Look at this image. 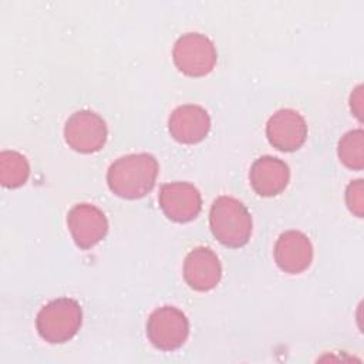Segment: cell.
Returning <instances> with one entry per match:
<instances>
[{
	"instance_id": "6da1fadb",
	"label": "cell",
	"mask_w": 364,
	"mask_h": 364,
	"mask_svg": "<svg viewBox=\"0 0 364 364\" xmlns=\"http://www.w3.org/2000/svg\"><path fill=\"white\" fill-rule=\"evenodd\" d=\"M158 169V162L151 154L124 155L111 164L107 183L111 192L119 198L139 199L152 191Z\"/></svg>"
},
{
	"instance_id": "7a4b0ae2",
	"label": "cell",
	"mask_w": 364,
	"mask_h": 364,
	"mask_svg": "<svg viewBox=\"0 0 364 364\" xmlns=\"http://www.w3.org/2000/svg\"><path fill=\"white\" fill-rule=\"evenodd\" d=\"M209 226L219 243L226 247H240L250 239L252 216L240 200L223 195L212 203Z\"/></svg>"
},
{
	"instance_id": "3957f363",
	"label": "cell",
	"mask_w": 364,
	"mask_h": 364,
	"mask_svg": "<svg viewBox=\"0 0 364 364\" xmlns=\"http://www.w3.org/2000/svg\"><path fill=\"white\" fill-rule=\"evenodd\" d=\"M82 323V310L74 299L60 297L51 300L37 314L36 327L43 340L61 344L71 340Z\"/></svg>"
},
{
	"instance_id": "277c9868",
	"label": "cell",
	"mask_w": 364,
	"mask_h": 364,
	"mask_svg": "<svg viewBox=\"0 0 364 364\" xmlns=\"http://www.w3.org/2000/svg\"><path fill=\"white\" fill-rule=\"evenodd\" d=\"M172 58L185 75L203 77L213 70L218 54L209 37L200 33H186L176 40Z\"/></svg>"
},
{
	"instance_id": "5b68a950",
	"label": "cell",
	"mask_w": 364,
	"mask_h": 364,
	"mask_svg": "<svg viewBox=\"0 0 364 364\" xmlns=\"http://www.w3.org/2000/svg\"><path fill=\"white\" fill-rule=\"evenodd\" d=\"M146 336L154 347L173 351L185 344L189 336V321L179 309L162 306L148 317Z\"/></svg>"
},
{
	"instance_id": "8992f818",
	"label": "cell",
	"mask_w": 364,
	"mask_h": 364,
	"mask_svg": "<svg viewBox=\"0 0 364 364\" xmlns=\"http://www.w3.org/2000/svg\"><path fill=\"white\" fill-rule=\"evenodd\" d=\"M64 139L77 152H97L107 141L105 121L94 111H77L64 125Z\"/></svg>"
},
{
	"instance_id": "52a82bcc",
	"label": "cell",
	"mask_w": 364,
	"mask_h": 364,
	"mask_svg": "<svg viewBox=\"0 0 364 364\" xmlns=\"http://www.w3.org/2000/svg\"><path fill=\"white\" fill-rule=\"evenodd\" d=\"M158 200L166 218L178 223L195 219L202 209L200 192L189 182L165 183L159 191Z\"/></svg>"
},
{
	"instance_id": "ba28073f",
	"label": "cell",
	"mask_w": 364,
	"mask_h": 364,
	"mask_svg": "<svg viewBox=\"0 0 364 364\" xmlns=\"http://www.w3.org/2000/svg\"><path fill=\"white\" fill-rule=\"evenodd\" d=\"M67 226L81 249H90L100 243L108 232V220L101 209L91 203H77L67 215Z\"/></svg>"
},
{
	"instance_id": "9c48e42d",
	"label": "cell",
	"mask_w": 364,
	"mask_h": 364,
	"mask_svg": "<svg viewBox=\"0 0 364 364\" xmlns=\"http://www.w3.org/2000/svg\"><path fill=\"white\" fill-rule=\"evenodd\" d=\"M266 136L273 148L283 152L299 149L307 138V124L294 109L276 111L266 124Z\"/></svg>"
},
{
	"instance_id": "30bf717a",
	"label": "cell",
	"mask_w": 364,
	"mask_h": 364,
	"mask_svg": "<svg viewBox=\"0 0 364 364\" xmlns=\"http://www.w3.org/2000/svg\"><path fill=\"white\" fill-rule=\"evenodd\" d=\"M168 128L171 136L181 144H198L210 129V118L205 108L185 104L175 108L169 117Z\"/></svg>"
},
{
	"instance_id": "8fae6325",
	"label": "cell",
	"mask_w": 364,
	"mask_h": 364,
	"mask_svg": "<svg viewBox=\"0 0 364 364\" xmlns=\"http://www.w3.org/2000/svg\"><path fill=\"white\" fill-rule=\"evenodd\" d=\"M274 262L280 270L290 274L304 272L313 260V246L309 237L299 230H287L274 245Z\"/></svg>"
},
{
	"instance_id": "7c38bea8",
	"label": "cell",
	"mask_w": 364,
	"mask_h": 364,
	"mask_svg": "<svg viewBox=\"0 0 364 364\" xmlns=\"http://www.w3.org/2000/svg\"><path fill=\"white\" fill-rule=\"evenodd\" d=\"M183 277L196 291L212 290L222 277V266L215 252L203 246L192 249L183 262Z\"/></svg>"
},
{
	"instance_id": "4fadbf2b",
	"label": "cell",
	"mask_w": 364,
	"mask_h": 364,
	"mask_svg": "<svg viewBox=\"0 0 364 364\" xmlns=\"http://www.w3.org/2000/svg\"><path fill=\"white\" fill-rule=\"evenodd\" d=\"M289 179L290 171L287 164L276 156H260L250 166V185L253 191L260 196L279 195L286 189Z\"/></svg>"
},
{
	"instance_id": "5bb4252c",
	"label": "cell",
	"mask_w": 364,
	"mask_h": 364,
	"mask_svg": "<svg viewBox=\"0 0 364 364\" xmlns=\"http://www.w3.org/2000/svg\"><path fill=\"white\" fill-rule=\"evenodd\" d=\"M30 175V165L24 155L17 151L0 154V183L4 188H18L26 183Z\"/></svg>"
},
{
	"instance_id": "9a60e30c",
	"label": "cell",
	"mask_w": 364,
	"mask_h": 364,
	"mask_svg": "<svg viewBox=\"0 0 364 364\" xmlns=\"http://www.w3.org/2000/svg\"><path fill=\"white\" fill-rule=\"evenodd\" d=\"M337 154L343 165L350 169L361 171L364 166V132L363 129L348 131L341 136Z\"/></svg>"
},
{
	"instance_id": "2e32d148",
	"label": "cell",
	"mask_w": 364,
	"mask_h": 364,
	"mask_svg": "<svg viewBox=\"0 0 364 364\" xmlns=\"http://www.w3.org/2000/svg\"><path fill=\"white\" fill-rule=\"evenodd\" d=\"M346 203L351 213L363 218L364 213V183L363 179L351 181L346 189Z\"/></svg>"
},
{
	"instance_id": "e0dca14e",
	"label": "cell",
	"mask_w": 364,
	"mask_h": 364,
	"mask_svg": "<svg viewBox=\"0 0 364 364\" xmlns=\"http://www.w3.org/2000/svg\"><path fill=\"white\" fill-rule=\"evenodd\" d=\"M350 108L351 112L361 121V114H363V85L355 87L350 97Z\"/></svg>"
}]
</instances>
